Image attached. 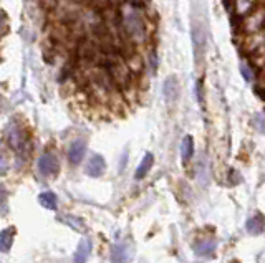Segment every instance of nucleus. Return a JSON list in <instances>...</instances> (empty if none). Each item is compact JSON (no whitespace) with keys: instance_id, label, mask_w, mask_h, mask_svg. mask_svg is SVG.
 Listing matches in <instances>:
<instances>
[{"instance_id":"f257e3e1","label":"nucleus","mask_w":265,"mask_h":263,"mask_svg":"<svg viewBox=\"0 0 265 263\" xmlns=\"http://www.w3.org/2000/svg\"><path fill=\"white\" fill-rule=\"evenodd\" d=\"M5 139H7V144L10 146L12 151H15L19 159H27L30 137H28L27 129H25L22 124L12 121V123L8 124L7 131H5Z\"/></svg>"},{"instance_id":"dca6fc26","label":"nucleus","mask_w":265,"mask_h":263,"mask_svg":"<svg viewBox=\"0 0 265 263\" xmlns=\"http://www.w3.org/2000/svg\"><path fill=\"white\" fill-rule=\"evenodd\" d=\"M39 202L41 207L48 208V210H55V208H57V204H58V197L55 192L47 190V192H41L39 195Z\"/></svg>"},{"instance_id":"39448f33","label":"nucleus","mask_w":265,"mask_h":263,"mask_svg":"<svg viewBox=\"0 0 265 263\" xmlns=\"http://www.w3.org/2000/svg\"><path fill=\"white\" fill-rule=\"evenodd\" d=\"M134 257V248L129 242H120V244L113 245L109 258L111 263H129Z\"/></svg>"},{"instance_id":"1a4fd4ad","label":"nucleus","mask_w":265,"mask_h":263,"mask_svg":"<svg viewBox=\"0 0 265 263\" xmlns=\"http://www.w3.org/2000/svg\"><path fill=\"white\" fill-rule=\"evenodd\" d=\"M126 61V65L129 66V70L136 75V76H140V75L143 73H146V58L143 56V53L141 52H138L136 55H133V56H129L128 60H124Z\"/></svg>"},{"instance_id":"f03ea898","label":"nucleus","mask_w":265,"mask_h":263,"mask_svg":"<svg viewBox=\"0 0 265 263\" xmlns=\"http://www.w3.org/2000/svg\"><path fill=\"white\" fill-rule=\"evenodd\" d=\"M191 37H192V48H194V60L196 65L201 66L204 61L205 55V41H207V33H205V23L204 20L197 19L194 15L191 22Z\"/></svg>"},{"instance_id":"4be33fe9","label":"nucleus","mask_w":265,"mask_h":263,"mask_svg":"<svg viewBox=\"0 0 265 263\" xmlns=\"http://www.w3.org/2000/svg\"><path fill=\"white\" fill-rule=\"evenodd\" d=\"M254 91H255V94L262 99V101H265V85H262V83H255Z\"/></svg>"},{"instance_id":"f3484780","label":"nucleus","mask_w":265,"mask_h":263,"mask_svg":"<svg viewBox=\"0 0 265 263\" xmlns=\"http://www.w3.org/2000/svg\"><path fill=\"white\" fill-rule=\"evenodd\" d=\"M153 162H154L153 154H151V152H146V156L143 157V161H141L140 168L136 169V179H143V177H146V174H148L149 170H151V168H153Z\"/></svg>"},{"instance_id":"4468645a","label":"nucleus","mask_w":265,"mask_h":263,"mask_svg":"<svg viewBox=\"0 0 265 263\" xmlns=\"http://www.w3.org/2000/svg\"><path fill=\"white\" fill-rule=\"evenodd\" d=\"M14 239H15V228L14 227H8L5 230H2L0 233V250L3 253H7L10 247L14 245Z\"/></svg>"},{"instance_id":"9b49d317","label":"nucleus","mask_w":265,"mask_h":263,"mask_svg":"<svg viewBox=\"0 0 265 263\" xmlns=\"http://www.w3.org/2000/svg\"><path fill=\"white\" fill-rule=\"evenodd\" d=\"M146 66L149 68L151 75L156 73L158 65H159V56H158V50H156V43L146 45Z\"/></svg>"},{"instance_id":"393cba45","label":"nucleus","mask_w":265,"mask_h":263,"mask_svg":"<svg viewBox=\"0 0 265 263\" xmlns=\"http://www.w3.org/2000/svg\"><path fill=\"white\" fill-rule=\"evenodd\" d=\"M126 161H128V152L124 151V154H123V159H121V166H120V170H123V169H124V166H126Z\"/></svg>"},{"instance_id":"9d476101","label":"nucleus","mask_w":265,"mask_h":263,"mask_svg":"<svg viewBox=\"0 0 265 263\" xmlns=\"http://www.w3.org/2000/svg\"><path fill=\"white\" fill-rule=\"evenodd\" d=\"M194 252L199 257H211L216 252V240L214 239H201L194 244Z\"/></svg>"},{"instance_id":"b1692460","label":"nucleus","mask_w":265,"mask_h":263,"mask_svg":"<svg viewBox=\"0 0 265 263\" xmlns=\"http://www.w3.org/2000/svg\"><path fill=\"white\" fill-rule=\"evenodd\" d=\"M229 181H230L232 186H234V184H239V182H241V174H239L235 169H230L229 170Z\"/></svg>"},{"instance_id":"a878e982","label":"nucleus","mask_w":265,"mask_h":263,"mask_svg":"<svg viewBox=\"0 0 265 263\" xmlns=\"http://www.w3.org/2000/svg\"><path fill=\"white\" fill-rule=\"evenodd\" d=\"M71 2H75V3H80V5H88L90 3V0H71Z\"/></svg>"},{"instance_id":"a211bd4d","label":"nucleus","mask_w":265,"mask_h":263,"mask_svg":"<svg viewBox=\"0 0 265 263\" xmlns=\"http://www.w3.org/2000/svg\"><path fill=\"white\" fill-rule=\"evenodd\" d=\"M126 5L136 8V10L144 12L146 8L153 7V0H128V3H126Z\"/></svg>"},{"instance_id":"0eeeda50","label":"nucleus","mask_w":265,"mask_h":263,"mask_svg":"<svg viewBox=\"0 0 265 263\" xmlns=\"http://www.w3.org/2000/svg\"><path fill=\"white\" fill-rule=\"evenodd\" d=\"M68 161L73 166H78L86 154V143L83 139H75L68 148Z\"/></svg>"},{"instance_id":"412c9836","label":"nucleus","mask_w":265,"mask_h":263,"mask_svg":"<svg viewBox=\"0 0 265 263\" xmlns=\"http://www.w3.org/2000/svg\"><path fill=\"white\" fill-rule=\"evenodd\" d=\"M252 126L257 128L260 132H265V116L264 114H255L252 118Z\"/></svg>"},{"instance_id":"5701e85b","label":"nucleus","mask_w":265,"mask_h":263,"mask_svg":"<svg viewBox=\"0 0 265 263\" xmlns=\"http://www.w3.org/2000/svg\"><path fill=\"white\" fill-rule=\"evenodd\" d=\"M196 93H197V101H199L201 104L204 103V91H203V80L197 81L196 85Z\"/></svg>"},{"instance_id":"7ed1b4c3","label":"nucleus","mask_w":265,"mask_h":263,"mask_svg":"<svg viewBox=\"0 0 265 263\" xmlns=\"http://www.w3.org/2000/svg\"><path fill=\"white\" fill-rule=\"evenodd\" d=\"M85 5H80L71 0H61L58 7L48 14L50 22H60V23H73L82 17V12Z\"/></svg>"},{"instance_id":"423d86ee","label":"nucleus","mask_w":265,"mask_h":263,"mask_svg":"<svg viewBox=\"0 0 265 263\" xmlns=\"http://www.w3.org/2000/svg\"><path fill=\"white\" fill-rule=\"evenodd\" d=\"M179 81L176 76H167L166 81H164L163 85V94H164V99H166L167 103H176L179 99Z\"/></svg>"},{"instance_id":"ddd939ff","label":"nucleus","mask_w":265,"mask_h":263,"mask_svg":"<svg viewBox=\"0 0 265 263\" xmlns=\"http://www.w3.org/2000/svg\"><path fill=\"white\" fill-rule=\"evenodd\" d=\"M245 227H247V232L252 233V235H260L265 228V219L260 214H257L247 220Z\"/></svg>"},{"instance_id":"aec40b11","label":"nucleus","mask_w":265,"mask_h":263,"mask_svg":"<svg viewBox=\"0 0 265 263\" xmlns=\"http://www.w3.org/2000/svg\"><path fill=\"white\" fill-rule=\"evenodd\" d=\"M60 2H61V0H37V3H39V5L43 8L47 14H50L52 10H55Z\"/></svg>"},{"instance_id":"2eb2a0df","label":"nucleus","mask_w":265,"mask_h":263,"mask_svg":"<svg viewBox=\"0 0 265 263\" xmlns=\"http://www.w3.org/2000/svg\"><path fill=\"white\" fill-rule=\"evenodd\" d=\"M192 154H194V139H192V136H186L181 143V157H183L184 164L191 161Z\"/></svg>"},{"instance_id":"6ab92c4d","label":"nucleus","mask_w":265,"mask_h":263,"mask_svg":"<svg viewBox=\"0 0 265 263\" xmlns=\"http://www.w3.org/2000/svg\"><path fill=\"white\" fill-rule=\"evenodd\" d=\"M241 73H242V76L245 78V81H249V83H255V81H257V76H255V72L250 68L249 65L244 63V65L241 66Z\"/></svg>"},{"instance_id":"f8f14e48","label":"nucleus","mask_w":265,"mask_h":263,"mask_svg":"<svg viewBox=\"0 0 265 263\" xmlns=\"http://www.w3.org/2000/svg\"><path fill=\"white\" fill-rule=\"evenodd\" d=\"M90 253H91V242L88 239L80 240L78 248L75 252V263H86Z\"/></svg>"},{"instance_id":"20e7f679","label":"nucleus","mask_w":265,"mask_h":263,"mask_svg":"<svg viewBox=\"0 0 265 263\" xmlns=\"http://www.w3.org/2000/svg\"><path fill=\"white\" fill-rule=\"evenodd\" d=\"M37 169H39V174L43 175V177H52V175L58 174V169H60V164H58V159L53 152H45L40 156L39 162H37Z\"/></svg>"},{"instance_id":"6e6552de","label":"nucleus","mask_w":265,"mask_h":263,"mask_svg":"<svg viewBox=\"0 0 265 263\" xmlns=\"http://www.w3.org/2000/svg\"><path fill=\"white\" fill-rule=\"evenodd\" d=\"M104 169H106V162L100 154H95V156H91V159L88 161V166H86V172L88 175H91V177H100V175H103Z\"/></svg>"}]
</instances>
